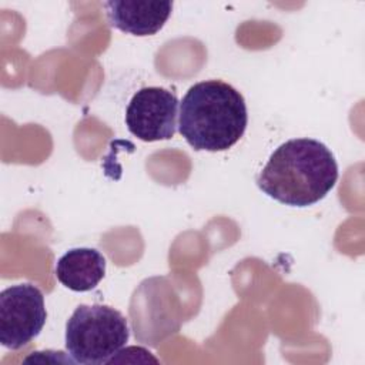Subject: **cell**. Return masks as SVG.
I'll return each instance as SVG.
<instances>
[{"mask_svg":"<svg viewBox=\"0 0 365 365\" xmlns=\"http://www.w3.org/2000/svg\"><path fill=\"white\" fill-rule=\"evenodd\" d=\"M338 164L332 151L315 138H292L281 144L257 177L258 188L291 207L322 200L336 184Z\"/></svg>","mask_w":365,"mask_h":365,"instance_id":"1","label":"cell"},{"mask_svg":"<svg viewBox=\"0 0 365 365\" xmlns=\"http://www.w3.org/2000/svg\"><path fill=\"white\" fill-rule=\"evenodd\" d=\"M248 123L242 94L222 80H204L180 101L178 131L195 151H225L244 134Z\"/></svg>","mask_w":365,"mask_h":365,"instance_id":"2","label":"cell"},{"mask_svg":"<svg viewBox=\"0 0 365 365\" xmlns=\"http://www.w3.org/2000/svg\"><path fill=\"white\" fill-rule=\"evenodd\" d=\"M128 336L127 319L108 305L81 304L66 324V349L76 364H108Z\"/></svg>","mask_w":365,"mask_h":365,"instance_id":"3","label":"cell"},{"mask_svg":"<svg viewBox=\"0 0 365 365\" xmlns=\"http://www.w3.org/2000/svg\"><path fill=\"white\" fill-rule=\"evenodd\" d=\"M47 319L44 295L33 284L11 285L0 292V344L19 349L33 341Z\"/></svg>","mask_w":365,"mask_h":365,"instance_id":"4","label":"cell"},{"mask_svg":"<svg viewBox=\"0 0 365 365\" xmlns=\"http://www.w3.org/2000/svg\"><path fill=\"white\" fill-rule=\"evenodd\" d=\"M177 96L163 87H144L130 100L125 125L137 138L153 143L170 140L177 130Z\"/></svg>","mask_w":365,"mask_h":365,"instance_id":"5","label":"cell"},{"mask_svg":"<svg viewBox=\"0 0 365 365\" xmlns=\"http://www.w3.org/2000/svg\"><path fill=\"white\" fill-rule=\"evenodd\" d=\"M110 26L133 36H153L168 20L173 1L110 0L104 3Z\"/></svg>","mask_w":365,"mask_h":365,"instance_id":"6","label":"cell"},{"mask_svg":"<svg viewBox=\"0 0 365 365\" xmlns=\"http://www.w3.org/2000/svg\"><path fill=\"white\" fill-rule=\"evenodd\" d=\"M106 275V258L96 248H71L56 262V277L61 285L86 292L98 285Z\"/></svg>","mask_w":365,"mask_h":365,"instance_id":"7","label":"cell"}]
</instances>
